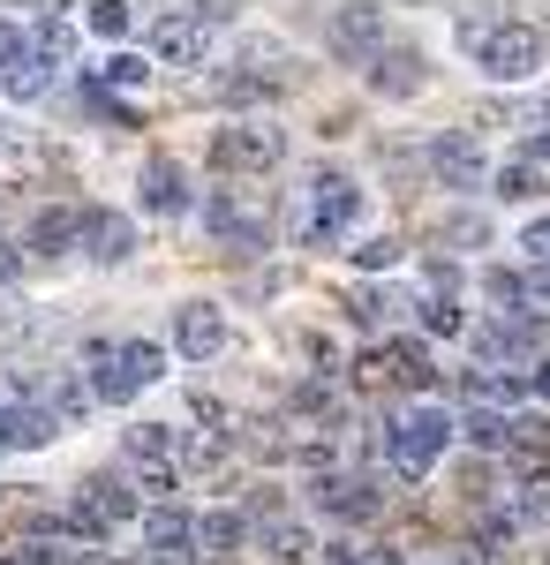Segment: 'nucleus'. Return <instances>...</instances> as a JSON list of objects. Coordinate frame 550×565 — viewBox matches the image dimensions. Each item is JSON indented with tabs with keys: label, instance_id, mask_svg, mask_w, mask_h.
<instances>
[{
	"label": "nucleus",
	"instance_id": "6ab92c4d",
	"mask_svg": "<svg viewBox=\"0 0 550 565\" xmlns=\"http://www.w3.org/2000/svg\"><path fill=\"white\" fill-rule=\"evenodd\" d=\"M181 452H189V430H173V423H136L128 430V460H167V468H181Z\"/></svg>",
	"mask_w": 550,
	"mask_h": 565
},
{
	"label": "nucleus",
	"instance_id": "79ce46f5",
	"mask_svg": "<svg viewBox=\"0 0 550 565\" xmlns=\"http://www.w3.org/2000/svg\"><path fill=\"white\" fill-rule=\"evenodd\" d=\"M528 392H536V399L550 407V362H536V377H528Z\"/></svg>",
	"mask_w": 550,
	"mask_h": 565
},
{
	"label": "nucleus",
	"instance_id": "a878e982",
	"mask_svg": "<svg viewBox=\"0 0 550 565\" xmlns=\"http://www.w3.org/2000/svg\"><path fill=\"white\" fill-rule=\"evenodd\" d=\"M242 535H250V521H242L234 505H219V513H204V521H197V551H234Z\"/></svg>",
	"mask_w": 550,
	"mask_h": 565
},
{
	"label": "nucleus",
	"instance_id": "c9c22d12",
	"mask_svg": "<svg viewBox=\"0 0 550 565\" xmlns=\"http://www.w3.org/2000/svg\"><path fill=\"white\" fill-rule=\"evenodd\" d=\"M392 362H400V377H408V385H430V354L415 348V340H400V348H392Z\"/></svg>",
	"mask_w": 550,
	"mask_h": 565
},
{
	"label": "nucleus",
	"instance_id": "4c0bfd02",
	"mask_svg": "<svg viewBox=\"0 0 550 565\" xmlns=\"http://www.w3.org/2000/svg\"><path fill=\"white\" fill-rule=\"evenodd\" d=\"M520 249H528L536 264L550 257V218H528V226H520Z\"/></svg>",
	"mask_w": 550,
	"mask_h": 565
},
{
	"label": "nucleus",
	"instance_id": "58836bf2",
	"mask_svg": "<svg viewBox=\"0 0 550 565\" xmlns=\"http://www.w3.org/2000/svg\"><path fill=\"white\" fill-rule=\"evenodd\" d=\"M520 295H528V302H550V264H536V271L520 279Z\"/></svg>",
	"mask_w": 550,
	"mask_h": 565
},
{
	"label": "nucleus",
	"instance_id": "4be33fe9",
	"mask_svg": "<svg viewBox=\"0 0 550 565\" xmlns=\"http://www.w3.org/2000/svg\"><path fill=\"white\" fill-rule=\"evenodd\" d=\"M45 415H53L61 430H68V423H84V415H91V392H84V377H68V370H61V377L45 385Z\"/></svg>",
	"mask_w": 550,
	"mask_h": 565
},
{
	"label": "nucleus",
	"instance_id": "20e7f679",
	"mask_svg": "<svg viewBox=\"0 0 550 565\" xmlns=\"http://www.w3.org/2000/svg\"><path fill=\"white\" fill-rule=\"evenodd\" d=\"M226 23H234V8H189V15H167V23L151 31V53H159V68H204Z\"/></svg>",
	"mask_w": 550,
	"mask_h": 565
},
{
	"label": "nucleus",
	"instance_id": "f8f14e48",
	"mask_svg": "<svg viewBox=\"0 0 550 565\" xmlns=\"http://www.w3.org/2000/svg\"><path fill=\"white\" fill-rule=\"evenodd\" d=\"M309 498H317V505H325L332 521H370V513L384 505L378 482H362V476H325L317 490H309Z\"/></svg>",
	"mask_w": 550,
	"mask_h": 565
},
{
	"label": "nucleus",
	"instance_id": "a18cd8bd",
	"mask_svg": "<svg viewBox=\"0 0 550 565\" xmlns=\"http://www.w3.org/2000/svg\"><path fill=\"white\" fill-rule=\"evenodd\" d=\"M0 151H8V121H0Z\"/></svg>",
	"mask_w": 550,
	"mask_h": 565
},
{
	"label": "nucleus",
	"instance_id": "39448f33",
	"mask_svg": "<svg viewBox=\"0 0 550 565\" xmlns=\"http://www.w3.org/2000/svg\"><path fill=\"white\" fill-rule=\"evenodd\" d=\"M212 159L226 174H272L279 159H287V129L279 121H226L212 136Z\"/></svg>",
	"mask_w": 550,
	"mask_h": 565
},
{
	"label": "nucleus",
	"instance_id": "9b49d317",
	"mask_svg": "<svg viewBox=\"0 0 550 565\" xmlns=\"http://www.w3.org/2000/svg\"><path fill=\"white\" fill-rule=\"evenodd\" d=\"M144 212L151 218L189 212V174H181V159H144Z\"/></svg>",
	"mask_w": 550,
	"mask_h": 565
},
{
	"label": "nucleus",
	"instance_id": "f257e3e1",
	"mask_svg": "<svg viewBox=\"0 0 550 565\" xmlns=\"http://www.w3.org/2000/svg\"><path fill=\"white\" fill-rule=\"evenodd\" d=\"M461 45L475 53V68L490 84H528L543 76V31L512 23V15H461Z\"/></svg>",
	"mask_w": 550,
	"mask_h": 565
},
{
	"label": "nucleus",
	"instance_id": "72a5a7b5",
	"mask_svg": "<svg viewBox=\"0 0 550 565\" xmlns=\"http://www.w3.org/2000/svg\"><path fill=\"white\" fill-rule=\"evenodd\" d=\"M355 264H362V271H392V264H400V242L378 234V242H362V249H355Z\"/></svg>",
	"mask_w": 550,
	"mask_h": 565
},
{
	"label": "nucleus",
	"instance_id": "ea45409f",
	"mask_svg": "<svg viewBox=\"0 0 550 565\" xmlns=\"http://www.w3.org/2000/svg\"><path fill=\"white\" fill-rule=\"evenodd\" d=\"M355 565H408V558H400L392 543H378V551H362V558H355Z\"/></svg>",
	"mask_w": 550,
	"mask_h": 565
},
{
	"label": "nucleus",
	"instance_id": "1a4fd4ad",
	"mask_svg": "<svg viewBox=\"0 0 550 565\" xmlns=\"http://www.w3.org/2000/svg\"><path fill=\"white\" fill-rule=\"evenodd\" d=\"M84 392L91 399H114V407L136 399V377L121 370V348H114V340H91L84 348Z\"/></svg>",
	"mask_w": 550,
	"mask_h": 565
},
{
	"label": "nucleus",
	"instance_id": "c756f323",
	"mask_svg": "<svg viewBox=\"0 0 550 565\" xmlns=\"http://www.w3.org/2000/svg\"><path fill=\"white\" fill-rule=\"evenodd\" d=\"M45 84H53V61H39V53H31L23 68H8V76H0L8 98H45Z\"/></svg>",
	"mask_w": 550,
	"mask_h": 565
},
{
	"label": "nucleus",
	"instance_id": "dca6fc26",
	"mask_svg": "<svg viewBox=\"0 0 550 565\" xmlns=\"http://www.w3.org/2000/svg\"><path fill=\"white\" fill-rule=\"evenodd\" d=\"M84 242V212L76 204H45L31 218V257H61V249H76Z\"/></svg>",
	"mask_w": 550,
	"mask_h": 565
},
{
	"label": "nucleus",
	"instance_id": "f704fd0d",
	"mask_svg": "<svg viewBox=\"0 0 550 565\" xmlns=\"http://www.w3.org/2000/svg\"><path fill=\"white\" fill-rule=\"evenodd\" d=\"M423 324L437 332V340H453V332H467V324H461V309L445 302V295H437V302H423Z\"/></svg>",
	"mask_w": 550,
	"mask_h": 565
},
{
	"label": "nucleus",
	"instance_id": "9d476101",
	"mask_svg": "<svg viewBox=\"0 0 550 565\" xmlns=\"http://www.w3.org/2000/svg\"><path fill=\"white\" fill-rule=\"evenodd\" d=\"M423 84H430V68H423V53H408V45H384L370 61V90L378 98H415Z\"/></svg>",
	"mask_w": 550,
	"mask_h": 565
},
{
	"label": "nucleus",
	"instance_id": "473e14b6",
	"mask_svg": "<svg viewBox=\"0 0 550 565\" xmlns=\"http://www.w3.org/2000/svg\"><path fill=\"white\" fill-rule=\"evenodd\" d=\"M128 482H144V490H173L181 468H167V460H128Z\"/></svg>",
	"mask_w": 550,
	"mask_h": 565
},
{
	"label": "nucleus",
	"instance_id": "5701e85b",
	"mask_svg": "<svg viewBox=\"0 0 550 565\" xmlns=\"http://www.w3.org/2000/svg\"><path fill=\"white\" fill-rule=\"evenodd\" d=\"M506 521L512 527H543L550 521V476H528L520 490L506 498Z\"/></svg>",
	"mask_w": 550,
	"mask_h": 565
},
{
	"label": "nucleus",
	"instance_id": "a19ab883",
	"mask_svg": "<svg viewBox=\"0 0 550 565\" xmlns=\"http://www.w3.org/2000/svg\"><path fill=\"white\" fill-rule=\"evenodd\" d=\"M15 271H23V249H15V242H0V279H15Z\"/></svg>",
	"mask_w": 550,
	"mask_h": 565
},
{
	"label": "nucleus",
	"instance_id": "2eb2a0df",
	"mask_svg": "<svg viewBox=\"0 0 550 565\" xmlns=\"http://www.w3.org/2000/svg\"><path fill=\"white\" fill-rule=\"evenodd\" d=\"M53 430H61V423H53L45 407H31V399H8V407H0V452H39Z\"/></svg>",
	"mask_w": 550,
	"mask_h": 565
},
{
	"label": "nucleus",
	"instance_id": "a211bd4d",
	"mask_svg": "<svg viewBox=\"0 0 550 565\" xmlns=\"http://www.w3.org/2000/svg\"><path fill=\"white\" fill-rule=\"evenodd\" d=\"M76 498H84L106 527H121V521H136V513H144V505H136V490H128V476H91Z\"/></svg>",
	"mask_w": 550,
	"mask_h": 565
},
{
	"label": "nucleus",
	"instance_id": "f3484780",
	"mask_svg": "<svg viewBox=\"0 0 550 565\" xmlns=\"http://www.w3.org/2000/svg\"><path fill=\"white\" fill-rule=\"evenodd\" d=\"M204 218H212V226L234 242V249H242V257H256V249H264V218L242 212V204H234V189H219L212 204H204Z\"/></svg>",
	"mask_w": 550,
	"mask_h": 565
},
{
	"label": "nucleus",
	"instance_id": "0eeeda50",
	"mask_svg": "<svg viewBox=\"0 0 550 565\" xmlns=\"http://www.w3.org/2000/svg\"><path fill=\"white\" fill-rule=\"evenodd\" d=\"M226 348V309L219 302H181L173 309V354L181 362H212Z\"/></svg>",
	"mask_w": 550,
	"mask_h": 565
},
{
	"label": "nucleus",
	"instance_id": "2f4dec72",
	"mask_svg": "<svg viewBox=\"0 0 550 565\" xmlns=\"http://www.w3.org/2000/svg\"><path fill=\"white\" fill-rule=\"evenodd\" d=\"M23 61H31V31H23V23H0V76L23 68Z\"/></svg>",
	"mask_w": 550,
	"mask_h": 565
},
{
	"label": "nucleus",
	"instance_id": "b1692460",
	"mask_svg": "<svg viewBox=\"0 0 550 565\" xmlns=\"http://www.w3.org/2000/svg\"><path fill=\"white\" fill-rule=\"evenodd\" d=\"M114 348H121V370L136 377V392H151L167 377V348H151V340H114Z\"/></svg>",
	"mask_w": 550,
	"mask_h": 565
},
{
	"label": "nucleus",
	"instance_id": "aec40b11",
	"mask_svg": "<svg viewBox=\"0 0 550 565\" xmlns=\"http://www.w3.org/2000/svg\"><path fill=\"white\" fill-rule=\"evenodd\" d=\"M453 430H461L467 445H483V452H506V445H512V415H498V407H483V399H475Z\"/></svg>",
	"mask_w": 550,
	"mask_h": 565
},
{
	"label": "nucleus",
	"instance_id": "6e6552de",
	"mask_svg": "<svg viewBox=\"0 0 550 565\" xmlns=\"http://www.w3.org/2000/svg\"><path fill=\"white\" fill-rule=\"evenodd\" d=\"M325 39H332L339 61H378V53H384V15H378V8H339Z\"/></svg>",
	"mask_w": 550,
	"mask_h": 565
},
{
	"label": "nucleus",
	"instance_id": "c03bdc74",
	"mask_svg": "<svg viewBox=\"0 0 550 565\" xmlns=\"http://www.w3.org/2000/svg\"><path fill=\"white\" fill-rule=\"evenodd\" d=\"M0 565H23V558H15V551H0Z\"/></svg>",
	"mask_w": 550,
	"mask_h": 565
},
{
	"label": "nucleus",
	"instance_id": "bb28decb",
	"mask_svg": "<svg viewBox=\"0 0 550 565\" xmlns=\"http://www.w3.org/2000/svg\"><path fill=\"white\" fill-rule=\"evenodd\" d=\"M287 76H219V98L226 106H264V98H279Z\"/></svg>",
	"mask_w": 550,
	"mask_h": 565
},
{
	"label": "nucleus",
	"instance_id": "f03ea898",
	"mask_svg": "<svg viewBox=\"0 0 550 565\" xmlns=\"http://www.w3.org/2000/svg\"><path fill=\"white\" fill-rule=\"evenodd\" d=\"M295 226H302V242H347V234L362 226V181L317 174L295 204Z\"/></svg>",
	"mask_w": 550,
	"mask_h": 565
},
{
	"label": "nucleus",
	"instance_id": "c85d7f7f",
	"mask_svg": "<svg viewBox=\"0 0 550 565\" xmlns=\"http://www.w3.org/2000/svg\"><path fill=\"white\" fill-rule=\"evenodd\" d=\"M498 196H512V204L543 196V167H536V159H506V167H498Z\"/></svg>",
	"mask_w": 550,
	"mask_h": 565
},
{
	"label": "nucleus",
	"instance_id": "423d86ee",
	"mask_svg": "<svg viewBox=\"0 0 550 565\" xmlns=\"http://www.w3.org/2000/svg\"><path fill=\"white\" fill-rule=\"evenodd\" d=\"M430 174L445 181V189H483V174H490V159H483V136L437 129V136H430Z\"/></svg>",
	"mask_w": 550,
	"mask_h": 565
},
{
	"label": "nucleus",
	"instance_id": "7ed1b4c3",
	"mask_svg": "<svg viewBox=\"0 0 550 565\" xmlns=\"http://www.w3.org/2000/svg\"><path fill=\"white\" fill-rule=\"evenodd\" d=\"M453 437H461V430H453V415H445V407H408V415L384 430V452H392V468H400V476H430V468L445 460V445H453Z\"/></svg>",
	"mask_w": 550,
	"mask_h": 565
},
{
	"label": "nucleus",
	"instance_id": "37998d69",
	"mask_svg": "<svg viewBox=\"0 0 550 565\" xmlns=\"http://www.w3.org/2000/svg\"><path fill=\"white\" fill-rule=\"evenodd\" d=\"M520 159H536V167H543V159H550V136H536V143H528Z\"/></svg>",
	"mask_w": 550,
	"mask_h": 565
},
{
	"label": "nucleus",
	"instance_id": "393cba45",
	"mask_svg": "<svg viewBox=\"0 0 550 565\" xmlns=\"http://www.w3.org/2000/svg\"><path fill=\"white\" fill-rule=\"evenodd\" d=\"M31 53H39V61H68V53H76V23H68V15H39V23H31Z\"/></svg>",
	"mask_w": 550,
	"mask_h": 565
},
{
	"label": "nucleus",
	"instance_id": "412c9836",
	"mask_svg": "<svg viewBox=\"0 0 550 565\" xmlns=\"http://www.w3.org/2000/svg\"><path fill=\"white\" fill-rule=\"evenodd\" d=\"M309 551H317V535H309L302 521H264V558L272 565H302Z\"/></svg>",
	"mask_w": 550,
	"mask_h": 565
},
{
	"label": "nucleus",
	"instance_id": "cd10ccee",
	"mask_svg": "<svg viewBox=\"0 0 550 565\" xmlns=\"http://www.w3.org/2000/svg\"><path fill=\"white\" fill-rule=\"evenodd\" d=\"M98 76H106L114 90H144V84H151V61H144V53H128V45H114Z\"/></svg>",
	"mask_w": 550,
	"mask_h": 565
},
{
	"label": "nucleus",
	"instance_id": "7c9ffc66",
	"mask_svg": "<svg viewBox=\"0 0 550 565\" xmlns=\"http://www.w3.org/2000/svg\"><path fill=\"white\" fill-rule=\"evenodd\" d=\"M84 31H91V39H114V45H121L128 39V8H121V0H91V8H84Z\"/></svg>",
	"mask_w": 550,
	"mask_h": 565
},
{
	"label": "nucleus",
	"instance_id": "4468645a",
	"mask_svg": "<svg viewBox=\"0 0 550 565\" xmlns=\"http://www.w3.org/2000/svg\"><path fill=\"white\" fill-rule=\"evenodd\" d=\"M144 535H151L159 565H173V558L197 551V513H181V505H151V513H144Z\"/></svg>",
	"mask_w": 550,
	"mask_h": 565
},
{
	"label": "nucleus",
	"instance_id": "ddd939ff",
	"mask_svg": "<svg viewBox=\"0 0 550 565\" xmlns=\"http://www.w3.org/2000/svg\"><path fill=\"white\" fill-rule=\"evenodd\" d=\"M84 249H91V264H128V257H136V218L84 212Z\"/></svg>",
	"mask_w": 550,
	"mask_h": 565
},
{
	"label": "nucleus",
	"instance_id": "e433bc0d",
	"mask_svg": "<svg viewBox=\"0 0 550 565\" xmlns=\"http://www.w3.org/2000/svg\"><path fill=\"white\" fill-rule=\"evenodd\" d=\"M250 452H256V460H279V452H287L279 423H250Z\"/></svg>",
	"mask_w": 550,
	"mask_h": 565
}]
</instances>
